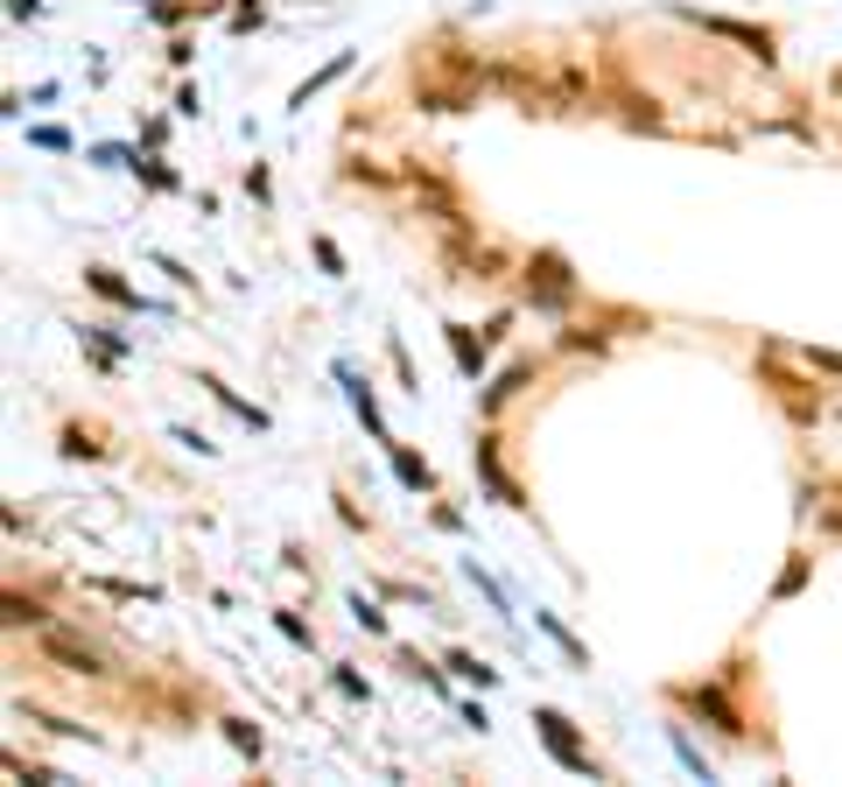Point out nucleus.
Instances as JSON below:
<instances>
[{
    "instance_id": "f257e3e1",
    "label": "nucleus",
    "mask_w": 842,
    "mask_h": 787,
    "mask_svg": "<svg viewBox=\"0 0 842 787\" xmlns=\"http://www.w3.org/2000/svg\"><path fill=\"white\" fill-rule=\"evenodd\" d=\"M569 296H576V275H569V261H562V254H534V267H527V303L541 310V316H562Z\"/></svg>"
},
{
    "instance_id": "f03ea898",
    "label": "nucleus",
    "mask_w": 842,
    "mask_h": 787,
    "mask_svg": "<svg viewBox=\"0 0 842 787\" xmlns=\"http://www.w3.org/2000/svg\"><path fill=\"white\" fill-rule=\"evenodd\" d=\"M534 731H541V745L554 752V760L569 766V774H583V780H597V760H589V745L576 739V725H569L562 710H534Z\"/></svg>"
},
{
    "instance_id": "7ed1b4c3",
    "label": "nucleus",
    "mask_w": 842,
    "mask_h": 787,
    "mask_svg": "<svg viewBox=\"0 0 842 787\" xmlns=\"http://www.w3.org/2000/svg\"><path fill=\"white\" fill-rule=\"evenodd\" d=\"M674 696H681L688 710H702V717H710V725L723 731V739H745V717H737V703L723 696L716 682H688V690H674Z\"/></svg>"
},
{
    "instance_id": "20e7f679",
    "label": "nucleus",
    "mask_w": 842,
    "mask_h": 787,
    "mask_svg": "<svg viewBox=\"0 0 842 787\" xmlns=\"http://www.w3.org/2000/svg\"><path fill=\"white\" fill-rule=\"evenodd\" d=\"M470 464H478L484 493H492L499 507H527V499H519V485L505 478V464H499V437H478V443H470Z\"/></svg>"
},
{
    "instance_id": "39448f33",
    "label": "nucleus",
    "mask_w": 842,
    "mask_h": 787,
    "mask_svg": "<svg viewBox=\"0 0 842 787\" xmlns=\"http://www.w3.org/2000/svg\"><path fill=\"white\" fill-rule=\"evenodd\" d=\"M337 380H344V394H351V408H359V423L373 429V443H394V429H386V415H379V394H373V380H359L344 359H337Z\"/></svg>"
},
{
    "instance_id": "423d86ee",
    "label": "nucleus",
    "mask_w": 842,
    "mask_h": 787,
    "mask_svg": "<svg viewBox=\"0 0 842 787\" xmlns=\"http://www.w3.org/2000/svg\"><path fill=\"white\" fill-rule=\"evenodd\" d=\"M681 14H695V8H681ZM702 28H710V36H730V43H745L758 63H772V36L765 28H745V22H723V14H695Z\"/></svg>"
},
{
    "instance_id": "0eeeda50",
    "label": "nucleus",
    "mask_w": 842,
    "mask_h": 787,
    "mask_svg": "<svg viewBox=\"0 0 842 787\" xmlns=\"http://www.w3.org/2000/svg\"><path fill=\"white\" fill-rule=\"evenodd\" d=\"M443 331H449V351H457V373L484 380V345H492V338H470V324H443Z\"/></svg>"
},
{
    "instance_id": "6e6552de",
    "label": "nucleus",
    "mask_w": 842,
    "mask_h": 787,
    "mask_svg": "<svg viewBox=\"0 0 842 787\" xmlns=\"http://www.w3.org/2000/svg\"><path fill=\"white\" fill-rule=\"evenodd\" d=\"M386 458H394V478L408 485V493H435V472L414 458V450H400V443H386Z\"/></svg>"
},
{
    "instance_id": "1a4fd4ad",
    "label": "nucleus",
    "mask_w": 842,
    "mask_h": 787,
    "mask_svg": "<svg viewBox=\"0 0 842 787\" xmlns=\"http://www.w3.org/2000/svg\"><path fill=\"white\" fill-rule=\"evenodd\" d=\"M464 577H470V591H478V598H484V605H492V612L505 618V626H513V598H505V591H499V583H492V577H484V563H478V556H464Z\"/></svg>"
},
{
    "instance_id": "9d476101",
    "label": "nucleus",
    "mask_w": 842,
    "mask_h": 787,
    "mask_svg": "<svg viewBox=\"0 0 842 787\" xmlns=\"http://www.w3.org/2000/svg\"><path fill=\"white\" fill-rule=\"evenodd\" d=\"M527 373H534L527 359H513V366H505V373L492 380V387H484V415H492V408H505V401H513L519 387H527Z\"/></svg>"
},
{
    "instance_id": "9b49d317",
    "label": "nucleus",
    "mask_w": 842,
    "mask_h": 787,
    "mask_svg": "<svg viewBox=\"0 0 842 787\" xmlns=\"http://www.w3.org/2000/svg\"><path fill=\"white\" fill-rule=\"evenodd\" d=\"M344 71H351V49H337V57L324 63V71H316V78H302V85H295V99H289V106L302 113V106H309V99H316V92H324V85H330V78H344Z\"/></svg>"
},
{
    "instance_id": "f8f14e48",
    "label": "nucleus",
    "mask_w": 842,
    "mask_h": 787,
    "mask_svg": "<svg viewBox=\"0 0 842 787\" xmlns=\"http://www.w3.org/2000/svg\"><path fill=\"white\" fill-rule=\"evenodd\" d=\"M667 745H674V760H681V766H688V774H695V780H716V766H710V760H702V745H695V739H688V731H681V725H667Z\"/></svg>"
},
{
    "instance_id": "ddd939ff",
    "label": "nucleus",
    "mask_w": 842,
    "mask_h": 787,
    "mask_svg": "<svg viewBox=\"0 0 842 787\" xmlns=\"http://www.w3.org/2000/svg\"><path fill=\"white\" fill-rule=\"evenodd\" d=\"M534 626H541V633H548V640L562 647V655L576 661V668H589V655H583V640H576V633H569V626H562V618H554V612H541V605H534Z\"/></svg>"
},
{
    "instance_id": "4468645a",
    "label": "nucleus",
    "mask_w": 842,
    "mask_h": 787,
    "mask_svg": "<svg viewBox=\"0 0 842 787\" xmlns=\"http://www.w3.org/2000/svg\"><path fill=\"white\" fill-rule=\"evenodd\" d=\"M84 281H92V289H98V296H106V303H120V310H148V303H141V296H133V289H127V281H120V275H113V267H92V275H84Z\"/></svg>"
},
{
    "instance_id": "2eb2a0df",
    "label": "nucleus",
    "mask_w": 842,
    "mask_h": 787,
    "mask_svg": "<svg viewBox=\"0 0 842 787\" xmlns=\"http://www.w3.org/2000/svg\"><path fill=\"white\" fill-rule=\"evenodd\" d=\"M49 655H57V661H71V675H98V655H92V647H78V640H63V633H49Z\"/></svg>"
},
{
    "instance_id": "dca6fc26",
    "label": "nucleus",
    "mask_w": 842,
    "mask_h": 787,
    "mask_svg": "<svg viewBox=\"0 0 842 787\" xmlns=\"http://www.w3.org/2000/svg\"><path fill=\"white\" fill-rule=\"evenodd\" d=\"M197 387H211V394H218V401H225V408H232V415H239V423H253V429H267V415H260V408H253V401H239V394H232V387H225V380H211V373H204V380H197Z\"/></svg>"
},
{
    "instance_id": "f3484780",
    "label": "nucleus",
    "mask_w": 842,
    "mask_h": 787,
    "mask_svg": "<svg viewBox=\"0 0 842 787\" xmlns=\"http://www.w3.org/2000/svg\"><path fill=\"white\" fill-rule=\"evenodd\" d=\"M449 675H457V682H478V690H492V682H499V668H484L478 655H449Z\"/></svg>"
},
{
    "instance_id": "a211bd4d",
    "label": "nucleus",
    "mask_w": 842,
    "mask_h": 787,
    "mask_svg": "<svg viewBox=\"0 0 842 787\" xmlns=\"http://www.w3.org/2000/svg\"><path fill=\"white\" fill-rule=\"evenodd\" d=\"M84 338L98 345V359H106V366H113V359H127V338H120L113 324H84Z\"/></svg>"
},
{
    "instance_id": "6ab92c4d",
    "label": "nucleus",
    "mask_w": 842,
    "mask_h": 787,
    "mask_svg": "<svg viewBox=\"0 0 842 787\" xmlns=\"http://www.w3.org/2000/svg\"><path fill=\"white\" fill-rule=\"evenodd\" d=\"M225 739H232V745H239V752H246V760H260V731H253V725H246V717H225Z\"/></svg>"
},
{
    "instance_id": "aec40b11",
    "label": "nucleus",
    "mask_w": 842,
    "mask_h": 787,
    "mask_svg": "<svg viewBox=\"0 0 842 787\" xmlns=\"http://www.w3.org/2000/svg\"><path fill=\"white\" fill-rule=\"evenodd\" d=\"M351 618H359V626H365V633H386V612H379V605H373V598H365V591H359V598H351Z\"/></svg>"
},
{
    "instance_id": "412c9836",
    "label": "nucleus",
    "mask_w": 842,
    "mask_h": 787,
    "mask_svg": "<svg viewBox=\"0 0 842 787\" xmlns=\"http://www.w3.org/2000/svg\"><path fill=\"white\" fill-rule=\"evenodd\" d=\"M28 141H36V148H57V155H71V134H63V127H28Z\"/></svg>"
},
{
    "instance_id": "4be33fe9",
    "label": "nucleus",
    "mask_w": 842,
    "mask_h": 787,
    "mask_svg": "<svg viewBox=\"0 0 842 787\" xmlns=\"http://www.w3.org/2000/svg\"><path fill=\"white\" fill-rule=\"evenodd\" d=\"M133 170H141L148 183H155V190H176V176H168V170H162V162H133Z\"/></svg>"
},
{
    "instance_id": "5701e85b",
    "label": "nucleus",
    "mask_w": 842,
    "mask_h": 787,
    "mask_svg": "<svg viewBox=\"0 0 842 787\" xmlns=\"http://www.w3.org/2000/svg\"><path fill=\"white\" fill-rule=\"evenodd\" d=\"M330 682H337V690H344L351 703H365V682H359V675H351V668H337V675H330Z\"/></svg>"
},
{
    "instance_id": "b1692460",
    "label": "nucleus",
    "mask_w": 842,
    "mask_h": 787,
    "mask_svg": "<svg viewBox=\"0 0 842 787\" xmlns=\"http://www.w3.org/2000/svg\"><path fill=\"white\" fill-rule=\"evenodd\" d=\"M8 14H14V22H36V14H43V0H8Z\"/></svg>"
},
{
    "instance_id": "393cba45",
    "label": "nucleus",
    "mask_w": 842,
    "mask_h": 787,
    "mask_svg": "<svg viewBox=\"0 0 842 787\" xmlns=\"http://www.w3.org/2000/svg\"><path fill=\"white\" fill-rule=\"evenodd\" d=\"M807 366H821V373H842V351H807Z\"/></svg>"
}]
</instances>
